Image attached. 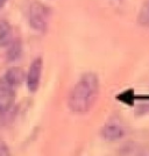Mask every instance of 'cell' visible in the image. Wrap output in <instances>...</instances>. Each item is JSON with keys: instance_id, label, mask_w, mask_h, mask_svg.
Instances as JSON below:
<instances>
[{"instance_id": "cell-1", "label": "cell", "mask_w": 149, "mask_h": 156, "mask_svg": "<svg viewBox=\"0 0 149 156\" xmlns=\"http://www.w3.org/2000/svg\"><path fill=\"white\" fill-rule=\"evenodd\" d=\"M99 94V79L96 73H85L70 91L68 106L73 113L83 114L92 108Z\"/></svg>"}, {"instance_id": "cell-2", "label": "cell", "mask_w": 149, "mask_h": 156, "mask_svg": "<svg viewBox=\"0 0 149 156\" xmlns=\"http://www.w3.org/2000/svg\"><path fill=\"white\" fill-rule=\"evenodd\" d=\"M50 11L41 2H34L29 8V25L34 30L44 33L48 28Z\"/></svg>"}, {"instance_id": "cell-3", "label": "cell", "mask_w": 149, "mask_h": 156, "mask_svg": "<svg viewBox=\"0 0 149 156\" xmlns=\"http://www.w3.org/2000/svg\"><path fill=\"white\" fill-rule=\"evenodd\" d=\"M23 79H25V73H23L22 69L11 68L5 72V75L2 77L0 78V86L16 90V87L21 85Z\"/></svg>"}, {"instance_id": "cell-4", "label": "cell", "mask_w": 149, "mask_h": 156, "mask_svg": "<svg viewBox=\"0 0 149 156\" xmlns=\"http://www.w3.org/2000/svg\"><path fill=\"white\" fill-rule=\"evenodd\" d=\"M41 75H42V59L36 58L33 61L26 76L27 87L30 92L37 91L40 80H41Z\"/></svg>"}, {"instance_id": "cell-5", "label": "cell", "mask_w": 149, "mask_h": 156, "mask_svg": "<svg viewBox=\"0 0 149 156\" xmlns=\"http://www.w3.org/2000/svg\"><path fill=\"white\" fill-rule=\"evenodd\" d=\"M101 134L105 140H107V141H117V140H120L121 137H123L125 130L120 125L112 122V124H107L105 126Z\"/></svg>"}, {"instance_id": "cell-6", "label": "cell", "mask_w": 149, "mask_h": 156, "mask_svg": "<svg viewBox=\"0 0 149 156\" xmlns=\"http://www.w3.org/2000/svg\"><path fill=\"white\" fill-rule=\"evenodd\" d=\"M15 100V90L0 86V110L4 113L9 110Z\"/></svg>"}, {"instance_id": "cell-7", "label": "cell", "mask_w": 149, "mask_h": 156, "mask_svg": "<svg viewBox=\"0 0 149 156\" xmlns=\"http://www.w3.org/2000/svg\"><path fill=\"white\" fill-rule=\"evenodd\" d=\"M12 28L5 20H0V48L9 46L12 42Z\"/></svg>"}, {"instance_id": "cell-8", "label": "cell", "mask_w": 149, "mask_h": 156, "mask_svg": "<svg viewBox=\"0 0 149 156\" xmlns=\"http://www.w3.org/2000/svg\"><path fill=\"white\" fill-rule=\"evenodd\" d=\"M21 54H22V47H21L20 41L11 42L9 43V49L7 51V59L11 61V62L16 61L21 57Z\"/></svg>"}, {"instance_id": "cell-9", "label": "cell", "mask_w": 149, "mask_h": 156, "mask_svg": "<svg viewBox=\"0 0 149 156\" xmlns=\"http://www.w3.org/2000/svg\"><path fill=\"white\" fill-rule=\"evenodd\" d=\"M137 22L143 27L149 28V0H147L143 4L142 8L139 13V18H137Z\"/></svg>"}, {"instance_id": "cell-10", "label": "cell", "mask_w": 149, "mask_h": 156, "mask_svg": "<svg viewBox=\"0 0 149 156\" xmlns=\"http://www.w3.org/2000/svg\"><path fill=\"white\" fill-rule=\"evenodd\" d=\"M118 99H119L120 101L125 103V104L133 105L134 100L136 99V96L134 94L133 90H127V91L122 92L121 94H119V96H118Z\"/></svg>"}, {"instance_id": "cell-11", "label": "cell", "mask_w": 149, "mask_h": 156, "mask_svg": "<svg viewBox=\"0 0 149 156\" xmlns=\"http://www.w3.org/2000/svg\"><path fill=\"white\" fill-rule=\"evenodd\" d=\"M0 155H9V151L4 143L0 142Z\"/></svg>"}, {"instance_id": "cell-12", "label": "cell", "mask_w": 149, "mask_h": 156, "mask_svg": "<svg viewBox=\"0 0 149 156\" xmlns=\"http://www.w3.org/2000/svg\"><path fill=\"white\" fill-rule=\"evenodd\" d=\"M6 1H7V0H0V8H1V7H4V6H5V4H6Z\"/></svg>"}]
</instances>
